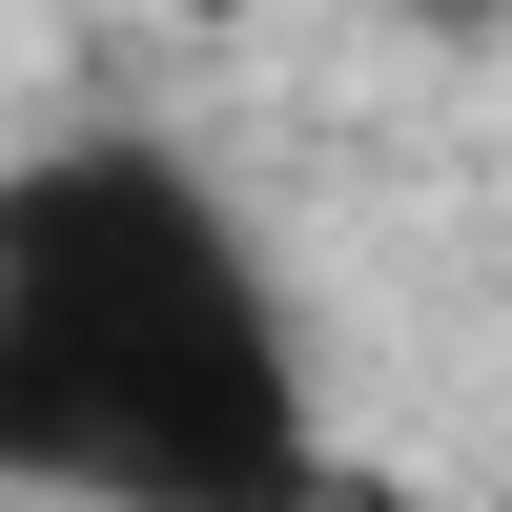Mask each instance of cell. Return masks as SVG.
I'll return each instance as SVG.
<instances>
[{"label":"cell","instance_id":"cell-1","mask_svg":"<svg viewBox=\"0 0 512 512\" xmlns=\"http://www.w3.org/2000/svg\"><path fill=\"white\" fill-rule=\"evenodd\" d=\"M0 492L41 512H308L328 390L246 205L185 144H41L0 185Z\"/></svg>","mask_w":512,"mask_h":512},{"label":"cell","instance_id":"cell-2","mask_svg":"<svg viewBox=\"0 0 512 512\" xmlns=\"http://www.w3.org/2000/svg\"><path fill=\"white\" fill-rule=\"evenodd\" d=\"M164 21H287V0H164Z\"/></svg>","mask_w":512,"mask_h":512}]
</instances>
